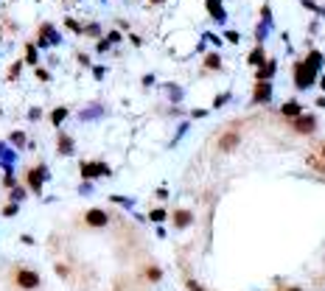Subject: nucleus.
Returning a JSON list of instances; mask_svg holds the SVG:
<instances>
[{"label": "nucleus", "instance_id": "obj_1", "mask_svg": "<svg viewBox=\"0 0 325 291\" xmlns=\"http://www.w3.org/2000/svg\"><path fill=\"white\" fill-rule=\"evenodd\" d=\"M78 174H82V179H98V177H112V168L106 163H101V160H84V163L78 165Z\"/></svg>", "mask_w": 325, "mask_h": 291}, {"label": "nucleus", "instance_id": "obj_2", "mask_svg": "<svg viewBox=\"0 0 325 291\" xmlns=\"http://www.w3.org/2000/svg\"><path fill=\"white\" fill-rule=\"evenodd\" d=\"M45 179H50V171H48V165H45V163H40V165H34V168L26 171V182H28L31 193H42Z\"/></svg>", "mask_w": 325, "mask_h": 291}, {"label": "nucleus", "instance_id": "obj_3", "mask_svg": "<svg viewBox=\"0 0 325 291\" xmlns=\"http://www.w3.org/2000/svg\"><path fill=\"white\" fill-rule=\"evenodd\" d=\"M314 78H317V70H311L306 62H294V90H308L314 87Z\"/></svg>", "mask_w": 325, "mask_h": 291}, {"label": "nucleus", "instance_id": "obj_4", "mask_svg": "<svg viewBox=\"0 0 325 291\" xmlns=\"http://www.w3.org/2000/svg\"><path fill=\"white\" fill-rule=\"evenodd\" d=\"M40 275H36L34 269H26V266H20V269L14 272V286L17 289H22V291H34V289H40Z\"/></svg>", "mask_w": 325, "mask_h": 291}, {"label": "nucleus", "instance_id": "obj_5", "mask_svg": "<svg viewBox=\"0 0 325 291\" xmlns=\"http://www.w3.org/2000/svg\"><path fill=\"white\" fill-rule=\"evenodd\" d=\"M317 126H320L317 115H311V112H303V115H297V118H292V129H294L297 135H314Z\"/></svg>", "mask_w": 325, "mask_h": 291}, {"label": "nucleus", "instance_id": "obj_6", "mask_svg": "<svg viewBox=\"0 0 325 291\" xmlns=\"http://www.w3.org/2000/svg\"><path fill=\"white\" fill-rule=\"evenodd\" d=\"M59 42H62V36L56 34V28L50 22H42L40 25V36H36V48H48V45H59Z\"/></svg>", "mask_w": 325, "mask_h": 291}, {"label": "nucleus", "instance_id": "obj_7", "mask_svg": "<svg viewBox=\"0 0 325 291\" xmlns=\"http://www.w3.org/2000/svg\"><path fill=\"white\" fill-rule=\"evenodd\" d=\"M84 224H87V227H92V230H101V227L110 224V213L101 210V207H90V210L84 213Z\"/></svg>", "mask_w": 325, "mask_h": 291}, {"label": "nucleus", "instance_id": "obj_8", "mask_svg": "<svg viewBox=\"0 0 325 291\" xmlns=\"http://www.w3.org/2000/svg\"><path fill=\"white\" fill-rule=\"evenodd\" d=\"M272 101V81H255V90H252V101L250 104H269Z\"/></svg>", "mask_w": 325, "mask_h": 291}, {"label": "nucleus", "instance_id": "obj_9", "mask_svg": "<svg viewBox=\"0 0 325 291\" xmlns=\"http://www.w3.org/2000/svg\"><path fill=\"white\" fill-rule=\"evenodd\" d=\"M241 143V135L236 132V129H230V132H224V135L219 137V143H216V149L222 151V154H230V151H236V146Z\"/></svg>", "mask_w": 325, "mask_h": 291}, {"label": "nucleus", "instance_id": "obj_10", "mask_svg": "<svg viewBox=\"0 0 325 291\" xmlns=\"http://www.w3.org/2000/svg\"><path fill=\"white\" fill-rule=\"evenodd\" d=\"M56 154L59 157H73V154H76V140H73L68 132H59V137H56Z\"/></svg>", "mask_w": 325, "mask_h": 291}, {"label": "nucleus", "instance_id": "obj_11", "mask_svg": "<svg viewBox=\"0 0 325 291\" xmlns=\"http://www.w3.org/2000/svg\"><path fill=\"white\" fill-rule=\"evenodd\" d=\"M171 224H174V230H188L194 224V213L191 210H174L171 213Z\"/></svg>", "mask_w": 325, "mask_h": 291}, {"label": "nucleus", "instance_id": "obj_12", "mask_svg": "<svg viewBox=\"0 0 325 291\" xmlns=\"http://www.w3.org/2000/svg\"><path fill=\"white\" fill-rule=\"evenodd\" d=\"M255 81H269V78L275 76V70H278V62L275 59H266V62L261 64V67H255Z\"/></svg>", "mask_w": 325, "mask_h": 291}, {"label": "nucleus", "instance_id": "obj_13", "mask_svg": "<svg viewBox=\"0 0 325 291\" xmlns=\"http://www.w3.org/2000/svg\"><path fill=\"white\" fill-rule=\"evenodd\" d=\"M17 163V151L8 146V143H0V168H6V165H14Z\"/></svg>", "mask_w": 325, "mask_h": 291}, {"label": "nucleus", "instance_id": "obj_14", "mask_svg": "<svg viewBox=\"0 0 325 291\" xmlns=\"http://www.w3.org/2000/svg\"><path fill=\"white\" fill-rule=\"evenodd\" d=\"M297 115H303V104H300V101H286V104H283L280 107V118H297Z\"/></svg>", "mask_w": 325, "mask_h": 291}, {"label": "nucleus", "instance_id": "obj_15", "mask_svg": "<svg viewBox=\"0 0 325 291\" xmlns=\"http://www.w3.org/2000/svg\"><path fill=\"white\" fill-rule=\"evenodd\" d=\"M68 115H70V109L68 107H56V109H50V115H48V121H50V126H62L64 121H68Z\"/></svg>", "mask_w": 325, "mask_h": 291}, {"label": "nucleus", "instance_id": "obj_16", "mask_svg": "<svg viewBox=\"0 0 325 291\" xmlns=\"http://www.w3.org/2000/svg\"><path fill=\"white\" fill-rule=\"evenodd\" d=\"M247 62L252 64V67H261V64L266 62V50H264V45H255V48L250 50V56H247Z\"/></svg>", "mask_w": 325, "mask_h": 291}, {"label": "nucleus", "instance_id": "obj_17", "mask_svg": "<svg viewBox=\"0 0 325 291\" xmlns=\"http://www.w3.org/2000/svg\"><path fill=\"white\" fill-rule=\"evenodd\" d=\"M208 11H210V17L216 22H224L227 20V14H224V8H222L219 0H208Z\"/></svg>", "mask_w": 325, "mask_h": 291}, {"label": "nucleus", "instance_id": "obj_18", "mask_svg": "<svg viewBox=\"0 0 325 291\" xmlns=\"http://www.w3.org/2000/svg\"><path fill=\"white\" fill-rule=\"evenodd\" d=\"M26 62H28L31 67H40V50H36L34 42L26 45Z\"/></svg>", "mask_w": 325, "mask_h": 291}, {"label": "nucleus", "instance_id": "obj_19", "mask_svg": "<svg viewBox=\"0 0 325 291\" xmlns=\"http://www.w3.org/2000/svg\"><path fill=\"white\" fill-rule=\"evenodd\" d=\"M303 62L308 64L311 70H317V73H320V67H322V53H320V50H311V53L303 59Z\"/></svg>", "mask_w": 325, "mask_h": 291}, {"label": "nucleus", "instance_id": "obj_20", "mask_svg": "<svg viewBox=\"0 0 325 291\" xmlns=\"http://www.w3.org/2000/svg\"><path fill=\"white\" fill-rule=\"evenodd\" d=\"M8 143H12L14 149H26V146H28V137H26V132H12V135H8Z\"/></svg>", "mask_w": 325, "mask_h": 291}, {"label": "nucleus", "instance_id": "obj_21", "mask_svg": "<svg viewBox=\"0 0 325 291\" xmlns=\"http://www.w3.org/2000/svg\"><path fill=\"white\" fill-rule=\"evenodd\" d=\"M219 67H222V56L216 53V50L208 53V56H205V70H219Z\"/></svg>", "mask_w": 325, "mask_h": 291}, {"label": "nucleus", "instance_id": "obj_22", "mask_svg": "<svg viewBox=\"0 0 325 291\" xmlns=\"http://www.w3.org/2000/svg\"><path fill=\"white\" fill-rule=\"evenodd\" d=\"M98 115H104V107H90V109H84V112L78 115V121H92V118H98Z\"/></svg>", "mask_w": 325, "mask_h": 291}, {"label": "nucleus", "instance_id": "obj_23", "mask_svg": "<svg viewBox=\"0 0 325 291\" xmlns=\"http://www.w3.org/2000/svg\"><path fill=\"white\" fill-rule=\"evenodd\" d=\"M166 219H168V210H166V207H154V210L148 213V221H154V224H162Z\"/></svg>", "mask_w": 325, "mask_h": 291}, {"label": "nucleus", "instance_id": "obj_24", "mask_svg": "<svg viewBox=\"0 0 325 291\" xmlns=\"http://www.w3.org/2000/svg\"><path fill=\"white\" fill-rule=\"evenodd\" d=\"M26 193H28V191H26V188H20V185H14V188L8 191V199H12V202H17V205H20V202L26 199Z\"/></svg>", "mask_w": 325, "mask_h": 291}, {"label": "nucleus", "instance_id": "obj_25", "mask_svg": "<svg viewBox=\"0 0 325 291\" xmlns=\"http://www.w3.org/2000/svg\"><path fill=\"white\" fill-rule=\"evenodd\" d=\"M166 92L171 95V101H174V104H180V101H182V87H177V84H166Z\"/></svg>", "mask_w": 325, "mask_h": 291}, {"label": "nucleus", "instance_id": "obj_26", "mask_svg": "<svg viewBox=\"0 0 325 291\" xmlns=\"http://www.w3.org/2000/svg\"><path fill=\"white\" fill-rule=\"evenodd\" d=\"M230 98H233V92H222V95H216V98H213V109L227 107V104H230Z\"/></svg>", "mask_w": 325, "mask_h": 291}, {"label": "nucleus", "instance_id": "obj_27", "mask_svg": "<svg viewBox=\"0 0 325 291\" xmlns=\"http://www.w3.org/2000/svg\"><path fill=\"white\" fill-rule=\"evenodd\" d=\"M0 213L6 216V219H14V216L20 213V205H17V202H8V205H3V210H0Z\"/></svg>", "mask_w": 325, "mask_h": 291}, {"label": "nucleus", "instance_id": "obj_28", "mask_svg": "<svg viewBox=\"0 0 325 291\" xmlns=\"http://www.w3.org/2000/svg\"><path fill=\"white\" fill-rule=\"evenodd\" d=\"M146 277H148V280H152V283H160L162 272L157 269V266H148V269H146Z\"/></svg>", "mask_w": 325, "mask_h": 291}, {"label": "nucleus", "instance_id": "obj_29", "mask_svg": "<svg viewBox=\"0 0 325 291\" xmlns=\"http://www.w3.org/2000/svg\"><path fill=\"white\" fill-rule=\"evenodd\" d=\"M20 70H22V62H14L12 67H8V81H14L17 76H20Z\"/></svg>", "mask_w": 325, "mask_h": 291}, {"label": "nucleus", "instance_id": "obj_30", "mask_svg": "<svg viewBox=\"0 0 325 291\" xmlns=\"http://www.w3.org/2000/svg\"><path fill=\"white\" fill-rule=\"evenodd\" d=\"M92 191H96V188H92V182H90V179H84V182L78 185V193H82V196H90Z\"/></svg>", "mask_w": 325, "mask_h": 291}, {"label": "nucleus", "instance_id": "obj_31", "mask_svg": "<svg viewBox=\"0 0 325 291\" xmlns=\"http://www.w3.org/2000/svg\"><path fill=\"white\" fill-rule=\"evenodd\" d=\"M64 25H68V28H70L73 34H82V31H84V28H82V25H78L76 20H73V17H68V20H64Z\"/></svg>", "mask_w": 325, "mask_h": 291}, {"label": "nucleus", "instance_id": "obj_32", "mask_svg": "<svg viewBox=\"0 0 325 291\" xmlns=\"http://www.w3.org/2000/svg\"><path fill=\"white\" fill-rule=\"evenodd\" d=\"M224 39H227V42H233V45H238L241 34H238V31H224Z\"/></svg>", "mask_w": 325, "mask_h": 291}, {"label": "nucleus", "instance_id": "obj_33", "mask_svg": "<svg viewBox=\"0 0 325 291\" xmlns=\"http://www.w3.org/2000/svg\"><path fill=\"white\" fill-rule=\"evenodd\" d=\"M82 34H87V36H92V39H98V36H101V28H98V25H87V28H84V31H82Z\"/></svg>", "mask_w": 325, "mask_h": 291}, {"label": "nucleus", "instance_id": "obj_34", "mask_svg": "<svg viewBox=\"0 0 325 291\" xmlns=\"http://www.w3.org/2000/svg\"><path fill=\"white\" fill-rule=\"evenodd\" d=\"M34 73H36V78H40V81H50V73L45 70V67H34Z\"/></svg>", "mask_w": 325, "mask_h": 291}, {"label": "nucleus", "instance_id": "obj_35", "mask_svg": "<svg viewBox=\"0 0 325 291\" xmlns=\"http://www.w3.org/2000/svg\"><path fill=\"white\" fill-rule=\"evenodd\" d=\"M120 36H124L120 31H110V34H106V42H110V45H115V42H120Z\"/></svg>", "mask_w": 325, "mask_h": 291}, {"label": "nucleus", "instance_id": "obj_36", "mask_svg": "<svg viewBox=\"0 0 325 291\" xmlns=\"http://www.w3.org/2000/svg\"><path fill=\"white\" fill-rule=\"evenodd\" d=\"M40 118H42L40 107H31V109H28V121H40Z\"/></svg>", "mask_w": 325, "mask_h": 291}, {"label": "nucleus", "instance_id": "obj_37", "mask_svg": "<svg viewBox=\"0 0 325 291\" xmlns=\"http://www.w3.org/2000/svg\"><path fill=\"white\" fill-rule=\"evenodd\" d=\"M112 202H115V205H124V207H132L134 205L132 199H124V196H112Z\"/></svg>", "mask_w": 325, "mask_h": 291}, {"label": "nucleus", "instance_id": "obj_38", "mask_svg": "<svg viewBox=\"0 0 325 291\" xmlns=\"http://www.w3.org/2000/svg\"><path fill=\"white\" fill-rule=\"evenodd\" d=\"M104 67H101V64H92V76H96V78H104Z\"/></svg>", "mask_w": 325, "mask_h": 291}, {"label": "nucleus", "instance_id": "obj_39", "mask_svg": "<svg viewBox=\"0 0 325 291\" xmlns=\"http://www.w3.org/2000/svg\"><path fill=\"white\" fill-rule=\"evenodd\" d=\"M96 50H98V53H104V50H110V42H106V39H98V45H96Z\"/></svg>", "mask_w": 325, "mask_h": 291}, {"label": "nucleus", "instance_id": "obj_40", "mask_svg": "<svg viewBox=\"0 0 325 291\" xmlns=\"http://www.w3.org/2000/svg\"><path fill=\"white\" fill-rule=\"evenodd\" d=\"M78 64H82V67H90V56H87V53H78Z\"/></svg>", "mask_w": 325, "mask_h": 291}, {"label": "nucleus", "instance_id": "obj_41", "mask_svg": "<svg viewBox=\"0 0 325 291\" xmlns=\"http://www.w3.org/2000/svg\"><path fill=\"white\" fill-rule=\"evenodd\" d=\"M185 286H188V291H205V289H202V286H199V283H194V280H188V283H185Z\"/></svg>", "mask_w": 325, "mask_h": 291}, {"label": "nucleus", "instance_id": "obj_42", "mask_svg": "<svg viewBox=\"0 0 325 291\" xmlns=\"http://www.w3.org/2000/svg\"><path fill=\"white\" fill-rule=\"evenodd\" d=\"M140 84H143V87H152V84H154V76H152V73H148V76H143Z\"/></svg>", "mask_w": 325, "mask_h": 291}, {"label": "nucleus", "instance_id": "obj_43", "mask_svg": "<svg viewBox=\"0 0 325 291\" xmlns=\"http://www.w3.org/2000/svg\"><path fill=\"white\" fill-rule=\"evenodd\" d=\"M157 199H168V191L166 188H157Z\"/></svg>", "mask_w": 325, "mask_h": 291}, {"label": "nucleus", "instance_id": "obj_44", "mask_svg": "<svg viewBox=\"0 0 325 291\" xmlns=\"http://www.w3.org/2000/svg\"><path fill=\"white\" fill-rule=\"evenodd\" d=\"M191 115H194V118H205V115H208V109H194Z\"/></svg>", "mask_w": 325, "mask_h": 291}, {"label": "nucleus", "instance_id": "obj_45", "mask_svg": "<svg viewBox=\"0 0 325 291\" xmlns=\"http://www.w3.org/2000/svg\"><path fill=\"white\" fill-rule=\"evenodd\" d=\"M317 107H320V109H325V95H322V98H317Z\"/></svg>", "mask_w": 325, "mask_h": 291}, {"label": "nucleus", "instance_id": "obj_46", "mask_svg": "<svg viewBox=\"0 0 325 291\" xmlns=\"http://www.w3.org/2000/svg\"><path fill=\"white\" fill-rule=\"evenodd\" d=\"M320 87H322V90H325V76H320Z\"/></svg>", "mask_w": 325, "mask_h": 291}, {"label": "nucleus", "instance_id": "obj_47", "mask_svg": "<svg viewBox=\"0 0 325 291\" xmlns=\"http://www.w3.org/2000/svg\"><path fill=\"white\" fill-rule=\"evenodd\" d=\"M286 291H303V289H300V286H292V289H286Z\"/></svg>", "mask_w": 325, "mask_h": 291}, {"label": "nucleus", "instance_id": "obj_48", "mask_svg": "<svg viewBox=\"0 0 325 291\" xmlns=\"http://www.w3.org/2000/svg\"><path fill=\"white\" fill-rule=\"evenodd\" d=\"M148 3H154V6H160V3H166V0H148Z\"/></svg>", "mask_w": 325, "mask_h": 291}, {"label": "nucleus", "instance_id": "obj_49", "mask_svg": "<svg viewBox=\"0 0 325 291\" xmlns=\"http://www.w3.org/2000/svg\"><path fill=\"white\" fill-rule=\"evenodd\" d=\"M320 154H322V160H325V143H322V149H320Z\"/></svg>", "mask_w": 325, "mask_h": 291}]
</instances>
